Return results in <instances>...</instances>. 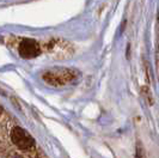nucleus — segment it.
I'll use <instances>...</instances> for the list:
<instances>
[{"mask_svg": "<svg viewBox=\"0 0 159 158\" xmlns=\"http://www.w3.org/2000/svg\"><path fill=\"white\" fill-rule=\"evenodd\" d=\"M11 139L17 147L22 150H30L35 146V140L32 139V137L22 127H15L12 129Z\"/></svg>", "mask_w": 159, "mask_h": 158, "instance_id": "nucleus-1", "label": "nucleus"}, {"mask_svg": "<svg viewBox=\"0 0 159 158\" xmlns=\"http://www.w3.org/2000/svg\"><path fill=\"white\" fill-rule=\"evenodd\" d=\"M73 78H74L73 71H70V70H56V71H50L43 74V79L53 85H62L71 81Z\"/></svg>", "mask_w": 159, "mask_h": 158, "instance_id": "nucleus-2", "label": "nucleus"}, {"mask_svg": "<svg viewBox=\"0 0 159 158\" xmlns=\"http://www.w3.org/2000/svg\"><path fill=\"white\" fill-rule=\"evenodd\" d=\"M41 53V49L39 43L31 39H24L19 43V54L24 59H31L39 56Z\"/></svg>", "mask_w": 159, "mask_h": 158, "instance_id": "nucleus-3", "label": "nucleus"}, {"mask_svg": "<svg viewBox=\"0 0 159 158\" xmlns=\"http://www.w3.org/2000/svg\"><path fill=\"white\" fill-rule=\"evenodd\" d=\"M136 156L138 158H146V153L143 151L141 144H138V146H136Z\"/></svg>", "mask_w": 159, "mask_h": 158, "instance_id": "nucleus-4", "label": "nucleus"}, {"mask_svg": "<svg viewBox=\"0 0 159 158\" xmlns=\"http://www.w3.org/2000/svg\"><path fill=\"white\" fill-rule=\"evenodd\" d=\"M0 114H1V109H0Z\"/></svg>", "mask_w": 159, "mask_h": 158, "instance_id": "nucleus-5", "label": "nucleus"}]
</instances>
